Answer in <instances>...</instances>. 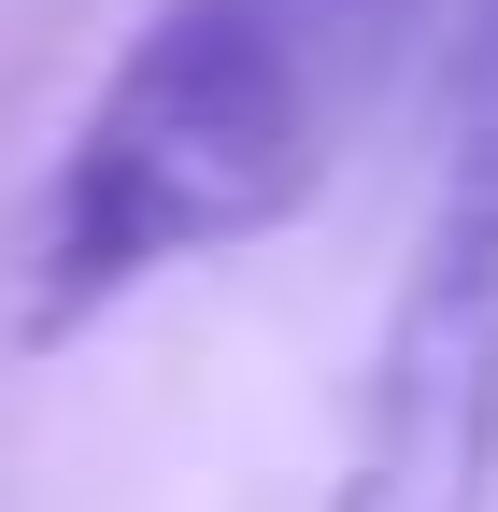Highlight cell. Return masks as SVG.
Listing matches in <instances>:
<instances>
[{
  "mask_svg": "<svg viewBox=\"0 0 498 512\" xmlns=\"http://www.w3.org/2000/svg\"><path fill=\"white\" fill-rule=\"evenodd\" d=\"M427 15L456 0H157L0 242V328L57 356L171 271L271 242Z\"/></svg>",
  "mask_w": 498,
  "mask_h": 512,
  "instance_id": "6da1fadb",
  "label": "cell"
},
{
  "mask_svg": "<svg viewBox=\"0 0 498 512\" xmlns=\"http://www.w3.org/2000/svg\"><path fill=\"white\" fill-rule=\"evenodd\" d=\"M328 512H498V0L442 15V128Z\"/></svg>",
  "mask_w": 498,
  "mask_h": 512,
  "instance_id": "7a4b0ae2",
  "label": "cell"
}]
</instances>
